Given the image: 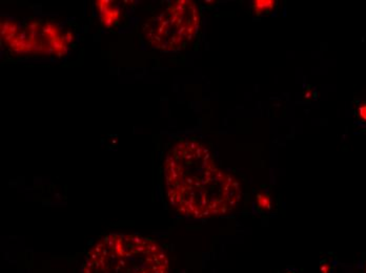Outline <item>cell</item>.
<instances>
[{
  "mask_svg": "<svg viewBox=\"0 0 366 273\" xmlns=\"http://www.w3.org/2000/svg\"><path fill=\"white\" fill-rule=\"evenodd\" d=\"M163 177L168 203L192 219L223 217L242 198L240 182L217 164L204 143L195 139L181 140L166 152Z\"/></svg>",
  "mask_w": 366,
  "mask_h": 273,
  "instance_id": "6da1fadb",
  "label": "cell"
},
{
  "mask_svg": "<svg viewBox=\"0 0 366 273\" xmlns=\"http://www.w3.org/2000/svg\"><path fill=\"white\" fill-rule=\"evenodd\" d=\"M168 257L157 242L131 233H109L87 253L82 273H168Z\"/></svg>",
  "mask_w": 366,
  "mask_h": 273,
  "instance_id": "7a4b0ae2",
  "label": "cell"
},
{
  "mask_svg": "<svg viewBox=\"0 0 366 273\" xmlns=\"http://www.w3.org/2000/svg\"><path fill=\"white\" fill-rule=\"evenodd\" d=\"M200 25L198 5L193 0H175L167 3L145 22L143 37L154 50L178 52L196 40Z\"/></svg>",
  "mask_w": 366,
  "mask_h": 273,
  "instance_id": "3957f363",
  "label": "cell"
},
{
  "mask_svg": "<svg viewBox=\"0 0 366 273\" xmlns=\"http://www.w3.org/2000/svg\"><path fill=\"white\" fill-rule=\"evenodd\" d=\"M0 33L4 45L16 55L64 56L74 39L57 22L44 19L5 20Z\"/></svg>",
  "mask_w": 366,
  "mask_h": 273,
  "instance_id": "277c9868",
  "label": "cell"
},
{
  "mask_svg": "<svg viewBox=\"0 0 366 273\" xmlns=\"http://www.w3.org/2000/svg\"><path fill=\"white\" fill-rule=\"evenodd\" d=\"M96 7L99 12L100 21L104 27H111L117 23L121 14L117 6L108 0H102V2H97Z\"/></svg>",
  "mask_w": 366,
  "mask_h": 273,
  "instance_id": "5b68a950",
  "label": "cell"
},
{
  "mask_svg": "<svg viewBox=\"0 0 366 273\" xmlns=\"http://www.w3.org/2000/svg\"><path fill=\"white\" fill-rule=\"evenodd\" d=\"M277 6L276 0H255L252 2L251 9L257 15H265L272 13Z\"/></svg>",
  "mask_w": 366,
  "mask_h": 273,
  "instance_id": "8992f818",
  "label": "cell"
},
{
  "mask_svg": "<svg viewBox=\"0 0 366 273\" xmlns=\"http://www.w3.org/2000/svg\"><path fill=\"white\" fill-rule=\"evenodd\" d=\"M257 206L260 210L266 211L272 207V198L269 193L260 192L257 194Z\"/></svg>",
  "mask_w": 366,
  "mask_h": 273,
  "instance_id": "52a82bcc",
  "label": "cell"
},
{
  "mask_svg": "<svg viewBox=\"0 0 366 273\" xmlns=\"http://www.w3.org/2000/svg\"><path fill=\"white\" fill-rule=\"evenodd\" d=\"M356 113H357V116H358V119H359L362 123L366 124V101H363V102H361V103L358 105L357 110H356Z\"/></svg>",
  "mask_w": 366,
  "mask_h": 273,
  "instance_id": "ba28073f",
  "label": "cell"
}]
</instances>
